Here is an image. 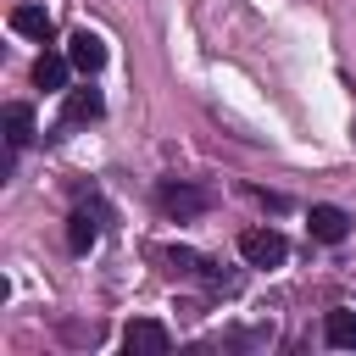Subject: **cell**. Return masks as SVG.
Segmentation results:
<instances>
[{
  "mask_svg": "<svg viewBox=\"0 0 356 356\" xmlns=\"http://www.w3.org/2000/svg\"><path fill=\"white\" fill-rule=\"evenodd\" d=\"M239 256H245L250 267H278V261L289 256V239H284L278 228H250V234H239Z\"/></svg>",
  "mask_w": 356,
  "mask_h": 356,
  "instance_id": "obj_1",
  "label": "cell"
},
{
  "mask_svg": "<svg viewBox=\"0 0 356 356\" xmlns=\"http://www.w3.org/2000/svg\"><path fill=\"white\" fill-rule=\"evenodd\" d=\"M172 339H167V328L156 323V317H139V323H128L122 328V350L128 356H161Z\"/></svg>",
  "mask_w": 356,
  "mask_h": 356,
  "instance_id": "obj_2",
  "label": "cell"
},
{
  "mask_svg": "<svg viewBox=\"0 0 356 356\" xmlns=\"http://www.w3.org/2000/svg\"><path fill=\"white\" fill-rule=\"evenodd\" d=\"M156 200H161V211H167V217H200V211H206V195H200V189H189V184H161V195H156Z\"/></svg>",
  "mask_w": 356,
  "mask_h": 356,
  "instance_id": "obj_3",
  "label": "cell"
},
{
  "mask_svg": "<svg viewBox=\"0 0 356 356\" xmlns=\"http://www.w3.org/2000/svg\"><path fill=\"white\" fill-rule=\"evenodd\" d=\"M312 239H323V245H339L345 234H350V217L339 211V206H312Z\"/></svg>",
  "mask_w": 356,
  "mask_h": 356,
  "instance_id": "obj_4",
  "label": "cell"
},
{
  "mask_svg": "<svg viewBox=\"0 0 356 356\" xmlns=\"http://www.w3.org/2000/svg\"><path fill=\"white\" fill-rule=\"evenodd\" d=\"M11 28H17L22 39H39V44H50V33H56V22H50L44 6H17V11H11Z\"/></svg>",
  "mask_w": 356,
  "mask_h": 356,
  "instance_id": "obj_5",
  "label": "cell"
},
{
  "mask_svg": "<svg viewBox=\"0 0 356 356\" xmlns=\"http://www.w3.org/2000/svg\"><path fill=\"white\" fill-rule=\"evenodd\" d=\"M67 56H72V67H78V72H100V67H106V44H100L89 28L67 39Z\"/></svg>",
  "mask_w": 356,
  "mask_h": 356,
  "instance_id": "obj_6",
  "label": "cell"
},
{
  "mask_svg": "<svg viewBox=\"0 0 356 356\" xmlns=\"http://www.w3.org/2000/svg\"><path fill=\"white\" fill-rule=\"evenodd\" d=\"M323 339H328L334 350H356V312H345V306L328 312V317H323Z\"/></svg>",
  "mask_w": 356,
  "mask_h": 356,
  "instance_id": "obj_7",
  "label": "cell"
},
{
  "mask_svg": "<svg viewBox=\"0 0 356 356\" xmlns=\"http://www.w3.org/2000/svg\"><path fill=\"white\" fill-rule=\"evenodd\" d=\"M67 67H72V56H39L33 61V83L39 89H67Z\"/></svg>",
  "mask_w": 356,
  "mask_h": 356,
  "instance_id": "obj_8",
  "label": "cell"
},
{
  "mask_svg": "<svg viewBox=\"0 0 356 356\" xmlns=\"http://www.w3.org/2000/svg\"><path fill=\"white\" fill-rule=\"evenodd\" d=\"M95 239H100V222H95V211H72V217H67V245L83 256Z\"/></svg>",
  "mask_w": 356,
  "mask_h": 356,
  "instance_id": "obj_9",
  "label": "cell"
},
{
  "mask_svg": "<svg viewBox=\"0 0 356 356\" xmlns=\"http://www.w3.org/2000/svg\"><path fill=\"white\" fill-rule=\"evenodd\" d=\"M106 106H100V95L95 89H67V122H95Z\"/></svg>",
  "mask_w": 356,
  "mask_h": 356,
  "instance_id": "obj_10",
  "label": "cell"
},
{
  "mask_svg": "<svg viewBox=\"0 0 356 356\" xmlns=\"http://www.w3.org/2000/svg\"><path fill=\"white\" fill-rule=\"evenodd\" d=\"M33 139V111L17 100V106H6V145L17 150V145H28Z\"/></svg>",
  "mask_w": 356,
  "mask_h": 356,
  "instance_id": "obj_11",
  "label": "cell"
}]
</instances>
